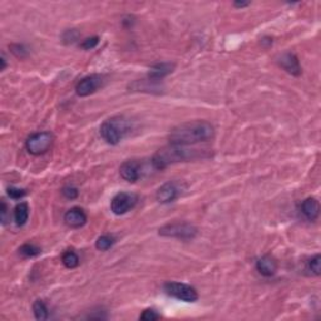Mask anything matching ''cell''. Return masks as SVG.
I'll use <instances>...</instances> for the list:
<instances>
[{"instance_id":"6da1fadb","label":"cell","mask_w":321,"mask_h":321,"mask_svg":"<svg viewBox=\"0 0 321 321\" xmlns=\"http://www.w3.org/2000/svg\"><path fill=\"white\" fill-rule=\"evenodd\" d=\"M215 137V128L207 120H191L182 123L170 132V143L181 146H195L211 141Z\"/></svg>"},{"instance_id":"7a4b0ae2","label":"cell","mask_w":321,"mask_h":321,"mask_svg":"<svg viewBox=\"0 0 321 321\" xmlns=\"http://www.w3.org/2000/svg\"><path fill=\"white\" fill-rule=\"evenodd\" d=\"M201 157L200 149L191 148V146H181V144H172L166 146L157 151L152 158V166L156 170H165L170 165L186 160L196 159Z\"/></svg>"},{"instance_id":"3957f363","label":"cell","mask_w":321,"mask_h":321,"mask_svg":"<svg viewBox=\"0 0 321 321\" xmlns=\"http://www.w3.org/2000/svg\"><path fill=\"white\" fill-rule=\"evenodd\" d=\"M131 131L130 120L125 119L124 117H112L102 123L100 132L102 138L108 144L116 146L118 144L123 138L127 136V133Z\"/></svg>"},{"instance_id":"277c9868","label":"cell","mask_w":321,"mask_h":321,"mask_svg":"<svg viewBox=\"0 0 321 321\" xmlns=\"http://www.w3.org/2000/svg\"><path fill=\"white\" fill-rule=\"evenodd\" d=\"M158 234L163 237L188 241L196 237L197 229L188 222H172L160 227Z\"/></svg>"},{"instance_id":"5b68a950","label":"cell","mask_w":321,"mask_h":321,"mask_svg":"<svg viewBox=\"0 0 321 321\" xmlns=\"http://www.w3.org/2000/svg\"><path fill=\"white\" fill-rule=\"evenodd\" d=\"M163 290L171 298L178 299L184 302H195L199 300V293L191 285H187L183 282H175L170 281L163 285Z\"/></svg>"},{"instance_id":"8992f818","label":"cell","mask_w":321,"mask_h":321,"mask_svg":"<svg viewBox=\"0 0 321 321\" xmlns=\"http://www.w3.org/2000/svg\"><path fill=\"white\" fill-rule=\"evenodd\" d=\"M53 142H54V137L50 132L34 133L25 142L26 151L33 156H42L52 148Z\"/></svg>"},{"instance_id":"52a82bcc","label":"cell","mask_w":321,"mask_h":321,"mask_svg":"<svg viewBox=\"0 0 321 321\" xmlns=\"http://www.w3.org/2000/svg\"><path fill=\"white\" fill-rule=\"evenodd\" d=\"M138 202V196L132 192H119L111 201V211L117 216L125 215L135 208Z\"/></svg>"},{"instance_id":"ba28073f","label":"cell","mask_w":321,"mask_h":321,"mask_svg":"<svg viewBox=\"0 0 321 321\" xmlns=\"http://www.w3.org/2000/svg\"><path fill=\"white\" fill-rule=\"evenodd\" d=\"M103 76H101V74H90V76L79 80L76 87V92L79 97H88V95L97 92L102 85H103Z\"/></svg>"},{"instance_id":"9c48e42d","label":"cell","mask_w":321,"mask_h":321,"mask_svg":"<svg viewBox=\"0 0 321 321\" xmlns=\"http://www.w3.org/2000/svg\"><path fill=\"white\" fill-rule=\"evenodd\" d=\"M142 162L137 159H128L120 165L119 175L120 177L127 182H137L142 177Z\"/></svg>"},{"instance_id":"30bf717a","label":"cell","mask_w":321,"mask_h":321,"mask_svg":"<svg viewBox=\"0 0 321 321\" xmlns=\"http://www.w3.org/2000/svg\"><path fill=\"white\" fill-rule=\"evenodd\" d=\"M277 63H279V66L283 69V71L287 72L291 76L299 77L301 74L300 63H299L298 57H296L294 53H282V54L277 58Z\"/></svg>"},{"instance_id":"8fae6325","label":"cell","mask_w":321,"mask_h":321,"mask_svg":"<svg viewBox=\"0 0 321 321\" xmlns=\"http://www.w3.org/2000/svg\"><path fill=\"white\" fill-rule=\"evenodd\" d=\"M180 195V188L175 182H166L156 192V199L159 203L173 202Z\"/></svg>"},{"instance_id":"7c38bea8","label":"cell","mask_w":321,"mask_h":321,"mask_svg":"<svg viewBox=\"0 0 321 321\" xmlns=\"http://www.w3.org/2000/svg\"><path fill=\"white\" fill-rule=\"evenodd\" d=\"M64 222L71 229H80L87 223V215L79 207H72L64 215Z\"/></svg>"},{"instance_id":"4fadbf2b","label":"cell","mask_w":321,"mask_h":321,"mask_svg":"<svg viewBox=\"0 0 321 321\" xmlns=\"http://www.w3.org/2000/svg\"><path fill=\"white\" fill-rule=\"evenodd\" d=\"M256 270L265 277H271L277 271V262L272 256L264 255L256 261Z\"/></svg>"},{"instance_id":"5bb4252c","label":"cell","mask_w":321,"mask_h":321,"mask_svg":"<svg viewBox=\"0 0 321 321\" xmlns=\"http://www.w3.org/2000/svg\"><path fill=\"white\" fill-rule=\"evenodd\" d=\"M301 213L309 221H316L320 216V203L314 197L304 200L301 203Z\"/></svg>"},{"instance_id":"9a60e30c","label":"cell","mask_w":321,"mask_h":321,"mask_svg":"<svg viewBox=\"0 0 321 321\" xmlns=\"http://www.w3.org/2000/svg\"><path fill=\"white\" fill-rule=\"evenodd\" d=\"M175 64L173 63H157L149 68L148 72V78L152 80H157L159 82L160 79H163L165 77H167L168 74H171L175 69Z\"/></svg>"},{"instance_id":"2e32d148","label":"cell","mask_w":321,"mask_h":321,"mask_svg":"<svg viewBox=\"0 0 321 321\" xmlns=\"http://www.w3.org/2000/svg\"><path fill=\"white\" fill-rule=\"evenodd\" d=\"M130 89L136 90V92H153V90H159L160 85L157 80H152L149 78L142 79V80H135L132 84H130Z\"/></svg>"},{"instance_id":"e0dca14e","label":"cell","mask_w":321,"mask_h":321,"mask_svg":"<svg viewBox=\"0 0 321 321\" xmlns=\"http://www.w3.org/2000/svg\"><path fill=\"white\" fill-rule=\"evenodd\" d=\"M29 218V206L26 202H20L14 210V220L18 226L21 227L26 223Z\"/></svg>"},{"instance_id":"ac0fdd59","label":"cell","mask_w":321,"mask_h":321,"mask_svg":"<svg viewBox=\"0 0 321 321\" xmlns=\"http://www.w3.org/2000/svg\"><path fill=\"white\" fill-rule=\"evenodd\" d=\"M33 312L37 320L44 321L49 317V310L43 300H36L33 304Z\"/></svg>"},{"instance_id":"d6986e66","label":"cell","mask_w":321,"mask_h":321,"mask_svg":"<svg viewBox=\"0 0 321 321\" xmlns=\"http://www.w3.org/2000/svg\"><path fill=\"white\" fill-rule=\"evenodd\" d=\"M61 262H63V265L67 269H74V267L79 265V258L74 251L68 250L61 256Z\"/></svg>"},{"instance_id":"ffe728a7","label":"cell","mask_w":321,"mask_h":321,"mask_svg":"<svg viewBox=\"0 0 321 321\" xmlns=\"http://www.w3.org/2000/svg\"><path fill=\"white\" fill-rule=\"evenodd\" d=\"M114 242H116L114 237L109 236V235H102L95 241V248L100 251H107L114 245Z\"/></svg>"},{"instance_id":"44dd1931","label":"cell","mask_w":321,"mask_h":321,"mask_svg":"<svg viewBox=\"0 0 321 321\" xmlns=\"http://www.w3.org/2000/svg\"><path fill=\"white\" fill-rule=\"evenodd\" d=\"M42 250L39 247H37L36 245H31V243H25L19 248V253L23 258H36V256L40 255Z\"/></svg>"},{"instance_id":"7402d4cb","label":"cell","mask_w":321,"mask_h":321,"mask_svg":"<svg viewBox=\"0 0 321 321\" xmlns=\"http://www.w3.org/2000/svg\"><path fill=\"white\" fill-rule=\"evenodd\" d=\"M307 270L315 276H320L321 274V256L315 255L307 261Z\"/></svg>"},{"instance_id":"603a6c76","label":"cell","mask_w":321,"mask_h":321,"mask_svg":"<svg viewBox=\"0 0 321 321\" xmlns=\"http://www.w3.org/2000/svg\"><path fill=\"white\" fill-rule=\"evenodd\" d=\"M9 49H10V52H12L13 54L18 58V59H25L29 54L25 45L19 44V43H17V44H10Z\"/></svg>"},{"instance_id":"cb8c5ba5","label":"cell","mask_w":321,"mask_h":321,"mask_svg":"<svg viewBox=\"0 0 321 321\" xmlns=\"http://www.w3.org/2000/svg\"><path fill=\"white\" fill-rule=\"evenodd\" d=\"M79 39V31L76 29H68L63 34V42L66 44H73Z\"/></svg>"},{"instance_id":"d4e9b609","label":"cell","mask_w":321,"mask_h":321,"mask_svg":"<svg viewBox=\"0 0 321 321\" xmlns=\"http://www.w3.org/2000/svg\"><path fill=\"white\" fill-rule=\"evenodd\" d=\"M160 317H162L160 316V314H158V312H157L154 309L144 310V311L140 315V320H143V321L158 320V319H160Z\"/></svg>"},{"instance_id":"484cf974","label":"cell","mask_w":321,"mask_h":321,"mask_svg":"<svg viewBox=\"0 0 321 321\" xmlns=\"http://www.w3.org/2000/svg\"><path fill=\"white\" fill-rule=\"evenodd\" d=\"M98 43H100V37H90V38L84 39L80 43V48L85 50H90L97 47Z\"/></svg>"},{"instance_id":"4316f807","label":"cell","mask_w":321,"mask_h":321,"mask_svg":"<svg viewBox=\"0 0 321 321\" xmlns=\"http://www.w3.org/2000/svg\"><path fill=\"white\" fill-rule=\"evenodd\" d=\"M26 195V191L23 188H17V187H9L8 188V196L10 199H14V200H19L21 197H24Z\"/></svg>"},{"instance_id":"83f0119b","label":"cell","mask_w":321,"mask_h":321,"mask_svg":"<svg viewBox=\"0 0 321 321\" xmlns=\"http://www.w3.org/2000/svg\"><path fill=\"white\" fill-rule=\"evenodd\" d=\"M61 194H63V196L66 197V199L74 200V199H77V197H78L79 192H78V189L76 188V187L67 186V187H64L63 189H61Z\"/></svg>"},{"instance_id":"f1b7e54d","label":"cell","mask_w":321,"mask_h":321,"mask_svg":"<svg viewBox=\"0 0 321 321\" xmlns=\"http://www.w3.org/2000/svg\"><path fill=\"white\" fill-rule=\"evenodd\" d=\"M7 215H8V206L4 200H2V208H0V221L2 224L7 223Z\"/></svg>"},{"instance_id":"f546056e","label":"cell","mask_w":321,"mask_h":321,"mask_svg":"<svg viewBox=\"0 0 321 321\" xmlns=\"http://www.w3.org/2000/svg\"><path fill=\"white\" fill-rule=\"evenodd\" d=\"M250 5V3L248 2H235L234 3V7L235 8H246Z\"/></svg>"},{"instance_id":"4dcf8cb0","label":"cell","mask_w":321,"mask_h":321,"mask_svg":"<svg viewBox=\"0 0 321 321\" xmlns=\"http://www.w3.org/2000/svg\"><path fill=\"white\" fill-rule=\"evenodd\" d=\"M0 63H2V67H0V71H4L7 68V59H5V55L2 54V59H0Z\"/></svg>"}]
</instances>
